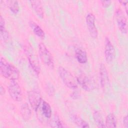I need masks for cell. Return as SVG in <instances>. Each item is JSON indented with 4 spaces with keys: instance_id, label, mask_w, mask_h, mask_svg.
Masks as SVG:
<instances>
[{
    "instance_id": "cell-20",
    "label": "cell",
    "mask_w": 128,
    "mask_h": 128,
    "mask_svg": "<svg viewBox=\"0 0 128 128\" xmlns=\"http://www.w3.org/2000/svg\"><path fill=\"white\" fill-rule=\"evenodd\" d=\"M72 119L75 124L77 125L79 127L83 128L90 127L88 122L76 115H72Z\"/></svg>"
},
{
    "instance_id": "cell-12",
    "label": "cell",
    "mask_w": 128,
    "mask_h": 128,
    "mask_svg": "<svg viewBox=\"0 0 128 128\" xmlns=\"http://www.w3.org/2000/svg\"><path fill=\"white\" fill-rule=\"evenodd\" d=\"M32 7L38 16L41 18L44 17V10L42 2L40 0L30 1Z\"/></svg>"
},
{
    "instance_id": "cell-8",
    "label": "cell",
    "mask_w": 128,
    "mask_h": 128,
    "mask_svg": "<svg viewBox=\"0 0 128 128\" xmlns=\"http://www.w3.org/2000/svg\"><path fill=\"white\" fill-rule=\"evenodd\" d=\"M116 18L119 30L122 34H126L128 32L127 20L123 11L120 8H118L116 10Z\"/></svg>"
},
{
    "instance_id": "cell-18",
    "label": "cell",
    "mask_w": 128,
    "mask_h": 128,
    "mask_svg": "<svg viewBox=\"0 0 128 128\" xmlns=\"http://www.w3.org/2000/svg\"><path fill=\"white\" fill-rule=\"evenodd\" d=\"M106 128H116V119L114 114L112 113L109 114L106 117Z\"/></svg>"
},
{
    "instance_id": "cell-23",
    "label": "cell",
    "mask_w": 128,
    "mask_h": 128,
    "mask_svg": "<svg viewBox=\"0 0 128 128\" xmlns=\"http://www.w3.org/2000/svg\"><path fill=\"white\" fill-rule=\"evenodd\" d=\"M46 92L50 96H52L54 94V89L52 86L51 84H47L46 86Z\"/></svg>"
},
{
    "instance_id": "cell-15",
    "label": "cell",
    "mask_w": 128,
    "mask_h": 128,
    "mask_svg": "<svg viewBox=\"0 0 128 128\" xmlns=\"http://www.w3.org/2000/svg\"><path fill=\"white\" fill-rule=\"evenodd\" d=\"M76 58L78 62L80 64H85L87 62V54L84 50L81 48H77L75 52Z\"/></svg>"
},
{
    "instance_id": "cell-6",
    "label": "cell",
    "mask_w": 128,
    "mask_h": 128,
    "mask_svg": "<svg viewBox=\"0 0 128 128\" xmlns=\"http://www.w3.org/2000/svg\"><path fill=\"white\" fill-rule=\"evenodd\" d=\"M8 90L11 98L16 102H20L22 99V90L16 80H11L8 86Z\"/></svg>"
},
{
    "instance_id": "cell-16",
    "label": "cell",
    "mask_w": 128,
    "mask_h": 128,
    "mask_svg": "<svg viewBox=\"0 0 128 128\" xmlns=\"http://www.w3.org/2000/svg\"><path fill=\"white\" fill-rule=\"evenodd\" d=\"M0 34L2 40L5 41L8 39V33L6 28L4 20L2 16H0Z\"/></svg>"
},
{
    "instance_id": "cell-22",
    "label": "cell",
    "mask_w": 128,
    "mask_h": 128,
    "mask_svg": "<svg viewBox=\"0 0 128 128\" xmlns=\"http://www.w3.org/2000/svg\"><path fill=\"white\" fill-rule=\"evenodd\" d=\"M50 125L52 128H63L64 126L60 120L58 116L54 115L52 119L50 120Z\"/></svg>"
},
{
    "instance_id": "cell-5",
    "label": "cell",
    "mask_w": 128,
    "mask_h": 128,
    "mask_svg": "<svg viewBox=\"0 0 128 128\" xmlns=\"http://www.w3.org/2000/svg\"><path fill=\"white\" fill-rule=\"evenodd\" d=\"M78 83L86 91L90 92L96 88V82L90 77L84 74H80L76 78Z\"/></svg>"
},
{
    "instance_id": "cell-1",
    "label": "cell",
    "mask_w": 128,
    "mask_h": 128,
    "mask_svg": "<svg viewBox=\"0 0 128 128\" xmlns=\"http://www.w3.org/2000/svg\"><path fill=\"white\" fill-rule=\"evenodd\" d=\"M0 72L4 77L11 80H16L20 76L18 68L2 57L0 60Z\"/></svg>"
},
{
    "instance_id": "cell-13",
    "label": "cell",
    "mask_w": 128,
    "mask_h": 128,
    "mask_svg": "<svg viewBox=\"0 0 128 128\" xmlns=\"http://www.w3.org/2000/svg\"><path fill=\"white\" fill-rule=\"evenodd\" d=\"M29 25L33 31L34 33L38 37L41 38H44L45 37V34L42 29L34 22L30 20L29 22Z\"/></svg>"
},
{
    "instance_id": "cell-10",
    "label": "cell",
    "mask_w": 128,
    "mask_h": 128,
    "mask_svg": "<svg viewBox=\"0 0 128 128\" xmlns=\"http://www.w3.org/2000/svg\"><path fill=\"white\" fill-rule=\"evenodd\" d=\"M95 16L91 12H88L86 16V24L90 36L96 38L98 35V30L95 25Z\"/></svg>"
},
{
    "instance_id": "cell-9",
    "label": "cell",
    "mask_w": 128,
    "mask_h": 128,
    "mask_svg": "<svg viewBox=\"0 0 128 128\" xmlns=\"http://www.w3.org/2000/svg\"><path fill=\"white\" fill-rule=\"evenodd\" d=\"M115 56V50L110 38L106 37L104 42V57L108 63L112 62Z\"/></svg>"
},
{
    "instance_id": "cell-3",
    "label": "cell",
    "mask_w": 128,
    "mask_h": 128,
    "mask_svg": "<svg viewBox=\"0 0 128 128\" xmlns=\"http://www.w3.org/2000/svg\"><path fill=\"white\" fill-rule=\"evenodd\" d=\"M24 50L28 60L29 63L36 74L38 75L40 70V67L38 58L34 50L31 46H26L24 48Z\"/></svg>"
},
{
    "instance_id": "cell-4",
    "label": "cell",
    "mask_w": 128,
    "mask_h": 128,
    "mask_svg": "<svg viewBox=\"0 0 128 128\" xmlns=\"http://www.w3.org/2000/svg\"><path fill=\"white\" fill-rule=\"evenodd\" d=\"M38 54L42 62L50 68H54V61L52 56L43 43H40L38 45Z\"/></svg>"
},
{
    "instance_id": "cell-7",
    "label": "cell",
    "mask_w": 128,
    "mask_h": 128,
    "mask_svg": "<svg viewBox=\"0 0 128 128\" xmlns=\"http://www.w3.org/2000/svg\"><path fill=\"white\" fill-rule=\"evenodd\" d=\"M28 95L31 107L34 111H37L42 100L40 94L36 90H32L28 92Z\"/></svg>"
},
{
    "instance_id": "cell-25",
    "label": "cell",
    "mask_w": 128,
    "mask_h": 128,
    "mask_svg": "<svg viewBox=\"0 0 128 128\" xmlns=\"http://www.w3.org/2000/svg\"><path fill=\"white\" fill-rule=\"evenodd\" d=\"M118 2L120 3L123 6H124V7L125 8V9H126V12L127 14V12H128V0H119Z\"/></svg>"
},
{
    "instance_id": "cell-19",
    "label": "cell",
    "mask_w": 128,
    "mask_h": 128,
    "mask_svg": "<svg viewBox=\"0 0 128 128\" xmlns=\"http://www.w3.org/2000/svg\"><path fill=\"white\" fill-rule=\"evenodd\" d=\"M93 116L94 122L98 128H106L103 118L101 114L98 110H95L93 114Z\"/></svg>"
},
{
    "instance_id": "cell-2",
    "label": "cell",
    "mask_w": 128,
    "mask_h": 128,
    "mask_svg": "<svg viewBox=\"0 0 128 128\" xmlns=\"http://www.w3.org/2000/svg\"><path fill=\"white\" fill-rule=\"evenodd\" d=\"M58 73L64 84L70 89H76L78 88V82L74 76L65 68L60 66Z\"/></svg>"
},
{
    "instance_id": "cell-28",
    "label": "cell",
    "mask_w": 128,
    "mask_h": 128,
    "mask_svg": "<svg viewBox=\"0 0 128 128\" xmlns=\"http://www.w3.org/2000/svg\"><path fill=\"white\" fill-rule=\"evenodd\" d=\"M0 93L1 96H2L5 94V90L2 85L0 86Z\"/></svg>"
},
{
    "instance_id": "cell-26",
    "label": "cell",
    "mask_w": 128,
    "mask_h": 128,
    "mask_svg": "<svg viewBox=\"0 0 128 128\" xmlns=\"http://www.w3.org/2000/svg\"><path fill=\"white\" fill-rule=\"evenodd\" d=\"M123 124H124V126L126 128H128V116L127 115L125 116L124 117Z\"/></svg>"
},
{
    "instance_id": "cell-27",
    "label": "cell",
    "mask_w": 128,
    "mask_h": 128,
    "mask_svg": "<svg viewBox=\"0 0 128 128\" xmlns=\"http://www.w3.org/2000/svg\"><path fill=\"white\" fill-rule=\"evenodd\" d=\"M78 92H73L72 95V97L74 98H75V99L78 98V97H79L80 96V94Z\"/></svg>"
},
{
    "instance_id": "cell-17",
    "label": "cell",
    "mask_w": 128,
    "mask_h": 128,
    "mask_svg": "<svg viewBox=\"0 0 128 128\" xmlns=\"http://www.w3.org/2000/svg\"><path fill=\"white\" fill-rule=\"evenodd\" d=\"M41 110L42 114L44 116L47 118H50L52 116V110L50 104L46 102L45 100H42V103Z\"/></svg>"
},
{
    "instance_id": "cell-14",
    "label": "cell",
    "mask_w": 128,
    "mask_h": 128,
    "mask_svg": "<svg viewBox=\"0 0 128 128\" xmlns=\"http://www.w3.org/2000/svg\"><path fill=\"white\" fill-rule=\"evenodd\" d=\"M20 114L22 118L25 121H28L30 118L32 116L31 110L26 103L22 105L20 107Z\"/></svg>"
},
{
    "instance_id": "cell-11",
    "label": "cell",
    "mask_w": 128,
    "mask_h": 128,
    "mask_svg": "<svg viewBox=\"0 0 128 128\" xmlns=\"http://www.w3.org/2000/svg\"><path fill=\"white\" fill-rule=\"evenodd\" d=\"M100 84L102 89L104 90L110 88V79L108 72L105 65L101 64L100 67Z\"/></svg>"
},
{
    "instance_id": "cell-24",
    "label": "cell",
    "mask_w": 128,
    "mask_h": 128,
    "mask_svg": "<svg viewBox=\"0 0 128 128\" xmlns=\"http://www.w3.org/2000/svg\"><path fill=\"white\" fill-rule=\"evenodd\" d=\"M101 2L104 8H107L110 5L112 2L110 0H101Z\"/></svg>"
},
{
    "instance_id": "cell-21",
    "label": "cell",
    "mask_w": 128,
    "mask_h": 128,
    "mask_svg": "<svg viewBox=\"0 0 128 128\" xmlns=\"http://www.w3.org/2000/svg\"><path fill=\"white\" fill-rule=\"evenodd\" d=\"M7 4L10 10L14 14H17L20 10L18 2L17 0H8Z\"/></svg>"
}]
</instances>
